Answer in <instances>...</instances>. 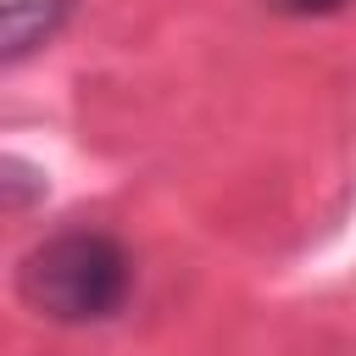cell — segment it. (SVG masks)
Listing matches in <instances>:
<instances>
[{
  "instance_id": "cell-1",
  "label": "cell",
  "mask_w": 356,
  "mask_h": 356,
  "mask_svg": "<svg viewBox=\"0 0 356 356\" xmlns=\"http://www.w3.org/2000/svg\"><path fill=\"white\" fill-rule=\"evenodd\" d=\"M17 295L67 328L106 323L134 295V256L106 228H61L39 239L17 267Z\"/></svg>"
},
{
  "instance_id": "cell-2",
  "label": "cell",
  "mask_w": 356,
  "mask_h": 356,
  "mask_svg": "<svg viewBox=\"0 0 356 356\" xmlns=\"http://www.w3.org/2000/svg\"><path fill=\"white\" fill-rule=\"evenodd\" d=\"M67 11H72V0H11L6 6V61L17 67L28 50H39L61 28Z\"/></svg>"
},
{
  "instance_id": "cell-3",
  "label": "cell",
  "mask_w": 356,
  "mask_h": 356,
  "mask_svg": "<svg viewBox=\"0 0 356 356\" xmlns=\"http://www.w3.org/2000/svg\"><path fill=\"white\" fill-rule=\"evenodd\" d=\"M278 17H334L345 11V0H267Z\"/></svg>"
}]
</instances>
